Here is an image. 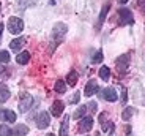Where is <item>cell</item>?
Returning a JSON list of instances; mask_svg holds the SVG:
<instances>
[{
	"mask_svg": "<svg viewBox=\"0 0 145 136\" xmlns=\"http://www.w3.org/2000/svg\"><path fill=\"white\" fill-rule=\"evenodd\" d=\"M101 97L106 100V101H110V103L118 100V95H117V92L114 90L112 87H106V89H103V90H101Z\"/></svg>",
	"mask_w": 145,
	"mask_h": 136,
	"instance_id": "cell-7",
	"label": "cell"
},
{
	"mask_svg": "<svg viewBox=\"0 0 145 136\" xmlns=\"http://www.w3.org/2000/svg\"><path fill=\"white\" fill-rule=\"evenodd\" d=\"M47 136H55V135H52V133H51V135H47Z\"/></svg>",
	"mask_w": 145,
	"mask_h": 136,
	"instance_id": "cell-34",
	"label": "cell"
},
{
	"mask_svg": "<svg viewBox=\"0 0 145 136\" xmlns=\"http://www.w3.org/2000/svg\"><path fill=\"white\" fill-rule=\"evenodd\" d=\"M0 136H11V128L7 125H0Z\"/></svg>",
	"mask_w": 145,
	"mask_h": 136,
	"instance_id": "cell-25",
	"label": "cell"
},
{
	"mask_svg": "<svg viewBox=\"0 0 145 136\" xmlns=\"http://www.w3.org/2000/svg\"><path fill=\"white\" fill-rule=\"evenodd\" d=\"M99 78L104 79V81H107L109 78H110V70H109L107 66H101L99 68Z\"/></svg>",
	"mask_w": 145,
	"mask_h": 136,
	"instance_id": "cell-21",
	"label": "cell"
},
{
	"mask_svg": "<svg viewBox=\"0 0 145 136\" xmlns=\"http://www.w3.org/2000/svg\"><path fill=\"white\" fill-rule=\"evenodd\" d=\"M90 106H91V109H93V111H96V109H98V104L95 103V101H93V103H90Z\"/></svg>",
	"mask_w": 145,
	"mask_h": 136,
	"instance_id": "cell-30",
	"label": "cell"
},
{
	"mask_svg": "<svg viewBox=\"0 0 145 136\" xmlns=\"http://www.w3.org/2000/svg\"><path fill=\"white\" fill-rule=\"evenodd\" d=\"M96 90H98V84H96V81H95V79H90V81L87 82V85H85V89H84V95L91 97Z\"/></svg>",
	"mask_w": 145,
	"mask_h": 136,
	"instance_id": "cell-11",
	"label": "cell"
},
{
	"mask_svg": "<svg viewBox=\"0 0 145 136\" xmlns=\"http://www.w3.org/2000/svg\"><path fill=\"white\" fill-rule=\"evenodd\" d=\"M11 92L10 89L7 87V84H0V103H5L8 98H10Z\"/></svg>",
	"mask_w": 145,
	"mask_h": 136,
	"instance_id": "cell-15",
	"label": "cell"
},
{
	"mask_svg": "<svg viewBox=\"0 0 145 136\" xmlns=\"http://www.w3.org/2000/svg\"><path fill=\"white\" fill-rule=\"evenodd\" d=\"M54 89H55V92H57V93H65V92H66V84H65V81H63V79H57V81H55Z\"/></svg>",
	"mask_w": 145,
	"mask_h": 136,
	"instance_id": "cell-18",
	"label": "cell"
},
{
	"mask_svg": "<svg viewBox=\"0 0 145 136\" xmlns=\"http://www.w3.org/2000/svg\"><path fill=\"white\" fill-rule=\"evenodd\" d=\"M93 127V119L91 117H84L82 120L79 122V131L80 133H88Z\"/></svg>",
	"mask_w": 145,
	"mask_h": 136,
	"instance_id": "cell-9",
	"label": "cell"
},
{
	"mask_svg": "<svg viewBox=\"0 0 145 136\" xmlns=\"http://www.w3.org/2000/svg\"><path fill=\"white\" fill-rule=\"evenodd\" d=\"M120 5H125V3H128V0H117Z\"/></svg>",
	"mask_w": 145,
	"mask_h": 136,
	"instance_id": "cell-32",
	"label": "cell"
},
{
	"mask_svg": "<svg viewBox=\"0 0 145 136\" xmlns=\"http://www.w3.org/2000/svg\"><path fill=\"white\" fill-rule=\"evenodd\" d=\"M27 133H29V127L24 125V124L18 125L14 130H11V136H25Z\"/></svg>",
	"mask_w": 145,
	"mask_h": 136,
	"instance_id": "cell-14",
	"label": "cell"
},
{
	"mask_svg": "<svg viewBox=\"0 0 145 136\" xmlns=\"http://www.w3.org/2000/svg\"><path fill=\"white\" fill-rule=\"evenodd\" d=\"M66 30H68V27H66V24H63V22H58V24H55L54 27V40L51 41V48H49V52L52 54V51H54L55 46H58L60 44V41L63 40V37H65Z\"/></svg>",
	"mask_w": 145,
	"mask_h": 136,
	"instance_id": "cell-1",
	"label": "cell"
},
{
	"mask_svg": "<svg viewBox=\"0 0 145 136\" xmlns=\"http://www.w3.org/2000/svg\"><path fill=\"white\" fill-rule=\"evenodd\" d=\"M2 70H3V68H2V66H0V71H2Z\"/></svg>",
	"mask_w": 145,
	"mask_h": 136,
	"instance_id": "cell-35",
	"label": "cell"
},
{
	"mask_svg": "<svg viewBox=\"0 0 145 136\" xmlns=\"http://www.w3.org/2000/svg\"><path fill=\"white\" fill-rule=\"evenodd\" d=\"M121 98H123V101H126V98H128V95H126V89H125V87H121Z\"/></svg>",
	"mask_w": 145,
	"mask_h": 136,
	"instance_id": "cell-29",
	"label": "cell"
},
{
	"mask_svg": "<svg viewBox=\"0 0 145 136\" xmlns=\"http://www.w3.org/2000/svg\"><path fill=\"white\" fill-rule=\"evenodd\" d=\"M29 60H30V52H27V51L19 52L18 57H16V62L19 65H25V63H29Z\"/></svg>",
	"mask_w": 145,
	"mask_h": 136,
	"instance_id": "cell-16",
	"label": "cell"
},
{
	"mask_svg": "<svg viewBox=\"0 0 145 136\" xmlns=\"http://www.w3.org/2000/svg\"><path fill=\"white\" fill-rule=\"evenodd\" d=\"M8 62H10V52L0 51V63H8Z\"/></svg>",
	"mask_w": 145,
	"mask_h": 136,
	"instance_id": "cell-24",
	"label": "cell"
},
{
	"mask_svg": "<svg viewBox=\"0 0 145 136\" xmlns=\"http://www.w3.org/2000/svg\"><path fill=\"white\" fill-rule=\"evenodd\" d=\"M8 30L11 33H14V35H19L24 30V21L21 18H16V16L10 18L8 19Z\"/></svg>",
	"mask_w": 145,
	"mask_h": 136,
	"instance_id": "cell-2",
	"label": "cell"
},
{
	"mask_svg": "<svg viewBox=\"0 0 145 136\" xmlns=\"http://www.w3.org/2000/svg\"><path fill=\"white\" fill-rule=\"evenodd\" d=\"M118 16H120V24H121V26H126V24H134L133 13H131L128 8H120V10H118Z\"/></svg>",
	"mask_w": 145,
	"mask_h": 136,
	"instance_id": "cell-5",
	"label": "cell"
},
{
	"mask_svg": "<svg viewBox=\"0 0 145 136\" xmlns=\"http://www.w3.org/2000/svg\"><path fill=\"white\" fill-rule=\"evenodd\" d=\"M85 114H87V106H84V104H82V106H79L76 109V112L72 114V117H74V119H82Z\"/></svg>",
	"mask_w": 145,
	"mask_h": 136,
	"instance_id": "cell-19",
	"label": "cell"
},
{
	"mask_svg": "<svg viewBox=\"0 0 145 136\" xmlns=\"http://www.w3.org/2000/svg\"><path fill=\"white\" fill-rule=\"evenodd\" d=\"M25 44V38L24 37H19V38H14V40L10 43V48H11V51H14V52H19V49L22 48Z\"/></svg>",
	"mask_w": 145,
	"mask_h": 136,
	"instance_id": "cell-13",
	"label": "cell"
},
{
	"mask_svg": "<svg viewBox=\"0 0 145 136\" xmlns=\"http://www.w3.org/2000/svg\"><path fill=\"white\" fill-rule=\"evenodd\" d=\"M3 29H5V27H3V24H0V35H2V32H3Z\"/></svg>",
	"mask_w": 145,
	"mask_h": 136,
	"instance_id": "cell-33",
	"label": "cell"
},
{
	"mask_svg": "<svg viewBox=\"0 0 145 136\" xmlns=\"http://www.w3.org/2000/svg\"><path fill=\"white\" fill-rule=\"evenodd\" d=\"M77 78H79V76H77V73H76L74 70H71V71L68 73V76H66V82L69 84V87H74V85H76Z\"/></svg>",
	"mask_w": 145,
	"mask_h": 136,
	"instance_id": "cell-17",
	"label": "cell"
},
{
	"mask_svg": "<svg viewBox=\"0 0 145 136\" xmlns=\"http://www.w3.org/2000/svg\"><path fill=\"white\" fill-rule=\"evenodd\" d=\"M115 65H117V70H118V73H125V71L129 68V55H128V54L120 55L118 59L115 60Z\"/></svg>",
	"mask_w": 145,
	"mask_h": 136,
	"instance_id": "cell-6",
	"label": "cell"
},
{
	"mask_svg": "<svg viewBox=\"0 0 145 136\" xmlns=\"http://www.w3.org/2000/svg\"><path fill=\"white\" fill-rule=\"evenodd\" d=\"M16 119H18V116H16V112H13V111H10V109H2L0 111V120L13 124V122H16Z\"/></svg>",
	"mask_w": 145,
	"mask_h": 136,
	"instance_id": "cell-8",
	"label": "cell"
},
{
	"mask_svg": "<svg viewBox=\"0 0 145 136\" xmlns=\"http://www.w3.org/2000/svg\"><path fill=\"white\" fill-rule=\"evenodd\" d=\"M33 104V97L30 93H21L19 97V112H27Z\"/></svg>",
	"mask_w": 145,
	"mask_h": 136,
	"instance_id": "cell-3",
	"label": "cell"
},
{
	"mask_svg": "<svg viewBox=\"0 0 145 136\" xmlns=\"http://www.w3.org/2000/svg\"><path fill=\"white\" fill-rule=\"evenodd\" d=\"M49 124H51V116H49V112L41 111L40 114H38V117H36V127L40 130H44L49 127Z\"/></svg>",
	"mask_w": 145,
	"mask_h": 136,
	"instance_id": "cell-4",
	"label": "cell"
},
{
	"mask_svg": "<svg viewBox=\"0 0 145 136\" xmlns=\"http://www.w3.org/2000/svg\"><path fill=\"white\" fill-rule=\"evenodd\" d=\"M68 122H69V116H66L65 120L62 122V127H60V136H68Z\"/></svg>",
	"mask_w": 145,
	"mask_h": 136,
	"instance_id": "cell-20",
	"label": "cell"
},
{
	"mask_svg": "<svg viewBox=\"0 0 145 136\" xmlns=\"http://www.w3.org/2000/svg\"><path fill=\"white\" fill-rule=\"evenodd\" d=\"M103 125V130H104L106 133H112V130H114V124L112 122H109L107 125H106V124H101Z\"/></svg>",
	"mask_w": 145,
	"mask_h": 136,
	"instance_id": "cell-26",
	"label": "cell"
},
{
	"mask_svg": "<svg viewBox=\"0 0 145 136\" xmlns=\"http://www.w3.org/2000/svg\"><path fill=\"white\" fill-rule=\"evenodd\" d=\"M133 114H134V108H133V106H128L126 109L123 111V114H121V119H125V120H129V119L133 117Z\"/></svg>",
	"mask_w": 145,
	"mask_h": 136,
	"instance_id": "cell-22",
	"label": "cell"
},
{
	"mask_svg": "<svg viewBox=\"0 0 145 136\" xmlns=\"http://www.w3.org/2000/svg\"><path fill=\"white\" fill-rule=\"evenodd\" d=\"M106 117H107V112H101V114H99V122H106Z\"/></svg>",
	"mask_w": 145,
	"mask_h": 136,
	"instance_id": "cell-28",
	"label": "cell"
},
{
	"mask_svg": "<svg viewBox=\"0 0 145 136\" xmlns=\"http://www.w3.org/2000/svg\"><path fill=\"white\" fill-rule=\"evenodd\" d=\"M79 98H80V93H74V97H72V100H71V103L76 104L77 101H79Z\"/></svg>",
	"mask_w": 145,
	"mask_h": 136,
	"instance_id": "cell-27",
	"label": "cell"
},
{
	"mask_svg": "<svg viewBox=\"0 0 145 136\" xmlns=\"http://www.w3.org/2000/svg\"><path fill=\"white\" fill-rule=\"evenodd\" d=\"M125 130H126V135H129V133H131V127H129V125L125 127Z\"/></svg>",
	"mask_w": 145,
	"mask_h": 136,
	"instance_id": "cell-31",
	"label": "cell"
},
{
	"mask_svg": "<svg viewBox=\"0 0 145 136\" xmlns=\"http://www.w3.org/2000/svg\"><path fill=\"white\" fill-rule=\"evenodd\" d=\"M63 109H65V104L57 100V101H54V104L51 106V114L54 116V117H58V116H62Z\"/></svg>",
	"mask_w": 145,
	"mask_h": 136,
	"instance_id": "cell-12",
	"label": "cell"
},
{
	"mask_svg": "<svg viewBox=\"0 0 145 136\" xmlns=\"http://www.w3.org/2000/svg\"><path fill=\"white\" fill-rule=\"evenodd\" d=\"M109 10H110V3L107 2V3H104V5H103V8H101V13H99V18H98V24H96V30L101 29L103 22L106 21V16H107Z\"/></svg>",
	"mask_w": 145,
	"mask_h": 136,
	"instance_id": "cell-10",
	"label": "cell"
},
{
	"mask_svg": "<svg viewBox=\"0 0 145 136\" xmlns=\"http://www.w3.org/2000/svg\"><path fill=\"white\" fill-rule=\"evenodd\" d=\"M103 62V51H96L93 55H91V63H101Z\"/></svg>",
	"mask_w": 145,
	"mask_h": 136,
	"instance_id": "cell-23",
	"label": "cell"
}]
</instances>
